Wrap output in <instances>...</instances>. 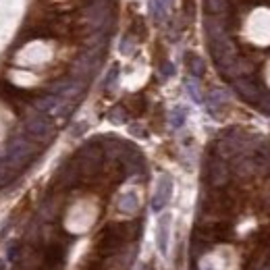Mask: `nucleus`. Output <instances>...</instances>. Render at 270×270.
I'll list each match as a JSON object with an SVG mask.
<instances>
[{
  "label": "nucleus",
  "mask_w": 270,
  "mask_h": 270,
  "mask_svg": "<svg viewBox=\"0 0 270 270\" xmlns=\"http://www.w3.org/2000/svg\"><path fill=\"white\" fill-rule=\"evenodd\" d=\"M168 194H171V181H168V177H164V179L160 181V187L156 191V198H154V210H160V208L166 204Z\"/></svg>",
  "instance_id": "f257e3e1"
},
{
  "label": "nucleus",
  "mask_w": 270,
  "mask_h": 270,
  "mask_svg": "<svg viewBox=\"0 0 270 270\" xmlns=\"http://www.w3.org/2000/svg\"><path fill=\"white\" fill-rule=\"evenodd\" d=\"M208 6H210V11L220 13V11H225L227 0H208Z\"/></svg>",
  "instance_id": "f03ea898"
}]
</instances>
